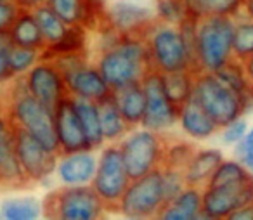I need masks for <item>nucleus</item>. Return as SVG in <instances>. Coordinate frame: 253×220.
<instances>
[{
  "mask_svg": "<svg viewBox=\"0 0 253 220\" xmlns=\"http://www.w3.org/2000/svg\"><path fill=\"white\" fill-rule=\"evenodd\" d=\"M4 101L11 118L19 127L26 129L52 153L59 154V139L56 132L54 111L35 99L26 88L25 75H18L11 80V87L4 94Z\"/></svg>",
  "mask_w": 253,
  "mask_h": 220,
  "instance_id": "nucleus-1",
  "label": "nucleus"
},
{
  "mask_svg": "<svg viewBox=\"0 0 253 220\" xmlns=\"http://www.w3.org/2000/svg\"><path fill=\"white\" fill-rule=\"evenodd\" d=\"M142 87L146 92V113L141 125L153 132H167L179 122L180 108L167 95L163 75L151 70L142 78Z\"/></svg>",
  "mask_w": 253,
  "mask_h": 220,
  "instance_id": "nucleus-10",
  "label": "nucleus"
},
{
  "mask_svg": "<svg viewBox=\"0 0 253 220\" xmlns=\"http://www.w3.org/2000/svg\"><path fill=\"white\" fill-rule=\"evenodd\" d=\"M130 184L120 146H109L102 151L97 161V170L92 178V187L106 206V212H118L120 203Z\"/></svg>",
  "mask_w": 253,
  "mask_h": 220,
  "instance_id": "nucleus-7",
  "label": "nucleus"
},
{
  "mask_svg": "<svg viewBox=\"0 0 253 220\" xmlns=\"http://www.w3.org/2000/svg\"><path fill=\"white\" fill-rule=\"evenodd\" d=\"M73 97V95H71ZM75 109L78 113V118H80L82 129L87 137V142L90 146V149H97L104 142V135H102V127H101V118H99V109L97 104L94 101H88V99H80L73 97Z\"/></svg>",
  "mask_w": 253,
  "mask_h": 220,
  "instance_id": "nucleus-27",
  "label": "nucleus"
},
{
  "mask_svg": "<svg viewBox=\"0 0 253 220\" xmlns=\"http://www.w3.org/2000/svg\"><path fill=\"white\" fill-rule=\"evenodd\" d=\"M179 123L184 133H187L194 140H207L220 130L215 120L201 108V104L194 97L180 106Z\"/></svg>",
  "mask_w": 253,
  "mask_h": 220,
  "instance_id": "nucleus-19",
  "label": "nucleus"
},
{
  "mask_svg": "<svg viewBox=\"0 0 253 220\" xmlns=\"http://www.w3.org/2000/svg\"><path fill=\"white\" fill-rule=\"evenodd\" d=\"M165 144L162 132H153L148 129L137 130L122 140L120 149L130 180H135L156 168H162Z\"/></svg>",
  "mask_w": 253,
  "mask_h": 220,
  "instance_id": "nucleus-8",
  "label": "nucleus"
},
{
  "mask_svg": "<svg viewBox=\"0 0 253 220\" xmlns=\"http://www.w3.org/2000/svg\"><path fill=\"white\" fill-rule=\"evenodd\" d=\"M32 11H33V14H35V19H37V23H39L40 32H42L47 45L57 42V40L66 33L68 25L52 11V7H50L49 4L39 5V7L32 9Z\"/></svg>",
  "mask_w": 253,
  "mask_h": 220,
  "instance_id": "nucleus-31",
  "label": "nucleus"
},
{
  "mask_svg": "<svg viewBox=\"0 0 253 220\" xmlns=\"http://www.w3.org/2000/svg\"><path fill=\"white\" fill-rule=\"evenodd\" d=\"M158 16L153 14L149 7H144L135 2H115L106 9V21L123 37H135L146 39L153 23Z\"/></svg>",
  "mask_w": 253,
  "mask_h": 220,
  "instance_id": "nucleus-15",
  "label": "nucleus"
},
{
  "mask_svg": "<svg viewBox=\"0 0 253 220\" xmlns=\"http://www.w3.org/2000/svg\"><path fill=\"white\" fill-rule=\"evenodd\" d=\"M42 57V50L39 49H32V47H23V45H16L11 50V68L14 77L18 75H25L39 63V59Z\"/></svg>",
  "mask_w": 253,
  "mask_h": 220,
  "instance_id": "nucleus-36",
  "label": "nucleus"
},
{
  "mask_svg": "<svg viewBox=\"0 0 253 220\" xmlns=\"http://www.w3.org/2000/svg\"><path fill=\"white\" fill-rule=\"evenodd\" d=\"M19 11H21V7L16 2H0V32L11 30Z\"/></svg>",
  "mask_w": 253,
  "mask_h": 220,
  "instance_id": "nucleus-42",
  "label": "nucleus"
},
{
  "mask_svg": "<svg viewBox=\"0 0 253 220\" xmlns=\"http://www.w3.org/2000/svg\"><path fill=\"white\" fill-rule=\"evenodd\" d=\"M156 16L160 21L179 26L189 16L184 0H156Z\"/></svg>",
  "mask_w": 253,
  "mask_h": 220,
  "instance_id": "nucleus-37",
  "label": "nucleus"
},
{
  "mask_svg": "<svg viewBox=\"0 0 253 220\" xmlns=\"http://www.w3.org/2000/svg\"><path fill=\"white\" fill-rule=\"evenodd\" d=\"M113 94H115L122 116L128 123V127L141 125L146 113V92L142 82H135L123 88H118V90H113Z\"/></svg>",
  "mask_w": 253,
  "mask_h": 220,
  "instance_id": "nucleus-22",
  "label": "nucleus"
},
{
  "mask_svg": "<svg viewBox=\"0 0 253 220\" xmlns=\"http://www.w3.org/2000/svg\"><path fill=\"white\" fill-rule=\"evenodd\" d=\"M227 220H253V203H248V205L232 212Z\"/></svg>",
  "mask_w": 253,
  "mask_h": 220,
  "instance_id": "nucleus-43",
  "label": "nucleus"
},
{
  "mask_svg": "<svg viewBox=\"0 0 253 220\" xmlns=\"http://www.w3.org/2000/svg\"><path fill=\"white\" fill-rule=\"evenodd\" d=\"M32 182L23 172L16 153V127L0 95V185L7 189L28 187Z\"/></svg>",
  "mask_w": 253,
  "mask_h": 220,
  "instance_id": "nucleus-13",
  "label": "nucleus"
},
{
  "mask_svg": "<svg viewBox=\"0 0 253 220\" xmlns=\"http://www.w3.org/2000/svg\"><path fill=\"white\" fill-rule=\"evenodd\" d=\"M224 160V154L220 149L215 147H207V149H196L194 156L191 158L189 165L184 170L187 185H196V187H205L217 170V167Z\"/></svg>",
  "mask_w": 253,
  "mask_h": 220,
  "instance_id": "nucleus-21",
  "label": "nucleus"
},
{
  "mask_svg": "<svg viewBox=\"0 0 253 220\" xmlns=\"http://www.w3.org/2000/svg\"><path fill=\"white\" fill-rule=\"evenodd\" d=\"M248 203H253V177L224 185H205L201 219L227 220L232 212Z\"/></svg>",
  "mask_w": 253,
  "mask_h": 220,
  "instance_id": "nucleus-11",
  "label": "nucleus"
},
{
  "mask_svg": "<svg viewBox=\"0 0 253 220\" xmlns=\"http://www.w3.org/2000/svg\"><path fill=\"white\" fill-rule=\"evenodd\" d=\"M215 75H217L222 84H225L232 92H236L243 99V102L246 106V111H250L253 108V85L250 82L248 75H246L243 61L232 57L220 70L215 71Z\"/></svg>",
  "mask_w": 253,
  "mask_h": 220,
  "instance_id": "nucleus-23",
  "label": "nucleus"
},
{
  "mask_svg": "<svg viewBox=\"0 0 253 220\" xmlns=\"http://www.w3.org/2000/svg\"><path fill=\"white\" fill-rule=\"evenodd\" d=\"M189 16L196 19L208 16H232L238 18L243 0H184Z\"/></svg>",
  "mask_w": 253,
  "mask_h": 220,
  "instance_id": "nucleus-28",
  "label": "nucleus"
},
{
  "mask_svg": "<svg viewBox=\"0 0 253 220\" xmlns=\"http://www.w3.org/2000/svg\"><path fill=\"white\" fill-rule=\"evenodd\" d=\"M14 47L9 30L0 32V84H7L14 78L11 68V50Z\"/></svg>",
  "mask_w": 253,
  "mask_h": 220,
  "instance_id": "nucleus-39",
  "label": "nucleus"
},
{
  "mask_svg": "<svg viewBox=\"0 0 253 220\" xmlns=\"http://www.w3.org/2000/svg\"><path fill=\"white\" fill-rule=\"evenodd\" d=\"M64 82H66L70 95L80 99H88V101L94 102L106 97L111 92V88H109V85L102 78L97 66L94 68L88 63L64 75Z\"/></svg>",
  "mask_w": 253,
  "mask_h": 220,
  "instance_id": "nucleus-17",
  "label": "nucleus"
},
{
  "mask_svg": "<svg viewBox=\"0 0 253 220\" xmlns=\"http://www.w3.org/2000/svg\"><path fill=\"white\" fill-rule=\"evenodd\" d=\"M232 54L236 59L245 61L253 54V19L238 16L232 37Z\"/></svg>",
  "mask_w": 253,
  "mask_h": 220,
  "instance_id": "nucleus-32",
  "label": "nucleus"
},
{
  "mask_svg": "<svg viewBox=\"0 0 253 220\" xmlns=\"http://www.w3.org/2000/svg\"><path fill=\"white\" fill-rule=\"evenodd\" d=\"M222 142L227 146H236L238 142H241L245 139L246 132H248V122L243 116L232 120L231 123L222 127Z\"/></svg>",
  "mask_w": 253,
  "mask_h": 220,
  "instance_id": "nucleus-40",
  "label": "nucleus"
},
{
  "mask_svg": "<svg viewBox=\"0 0 253 220\" xmlns=\"http://www.w3.org/2000/svg\"><path fill=\"white\" fill-rule=\"evenodd\" d=\"M14 127H16V153H18V160L23 172H25V175L28 177V180L32 184L43 182L56 170L57 156L59 154L49 151L37 137H33L28 130L19 127L16 122Z\"/></svg>",
  "mask_w": 253,
  "mask_h": 220,
  "instance_id": "nucleus-12",
  "label": "nucleus"
},
{
  "mask_svg": "<svg viewBox=\"0 0 253 220\" xmlns=\"http://www.w3.org/2000/svg\"><path fill=\"white\" fill-rule=\"evenodd\" d=\"M243 64H245L246 75H248L250 82H252V85H253V54L248 57V59H245V61H243Z\"/></svg>",
  "mask_w": 253,
  "mask_h": 220,
  "instance_id": "nucleus-46",
  "label": "nucleus"
},
{
  "mask_svg": "<svg viewBox=\"0 0 253 220\" xmlns=\"http://www.w3.org/2000/svg\"><path fill=\"white\" fill-rule=\"evenodd\" d=\"M163 203V172L162 168H156L130 180L120 203V213L128 219H151L158 215Z\"/></svg>",
  "mask_w": 253,
  "mask_h": 220,
  "instance_id": "nucleus-9",
  "label": "nucleus"
},
{
  "mask_svg": "<svg viewBox=\"0 0 253 220\" xmlns=\"http://www.w3.org/2000/svg\"><path fill=\"white\" fill-rule=\"evenodd\" d=\"M87 32L82 25L68 26L66 33L57 42L49 44L42 50L40 59H50L56 56H70V54H85L87 52Z\"/></svg>",
  "mask_w": 253,
  "mask_h": 220,
  "instance_id": "nucleus-26",
  "label": "nucleus"
},
{
  "mask_svg": "<svg viewBox=\"0 0 253 220\" xmlns=\"http://www.w3.org/2000/svg\"><path fill=\"white\" fill-rule=\"evenodd\" d=\"M106 206L92 185H61L50 191L42 201V215L59 220L101 219Z\"/></svg>",
  "mask_w": 253,
  "mask_h": 220,
  "instance_id": "nucleus-4",
  "label": "nucleus"
},
{
  "mask_svg": "<svg viewBox=\"0 0 253 220\" xmlns=\"http://www.w3.org/2000/svg\"><path fill=\"white\" fill-rule=\"evenodd\" d=\"M163 75V85H165V92L169 99L175 106H182L193 97L194 92V77L191 70L184 71H173V73H162Z\"/></svg>",
  "mask_w": 253,
  "mask_h": 220,
  "instance_id": "nucleus-29",
  "label": "nucleus"
},
{
  "mask_svg": "<svg viewBox=\"0 0 253 220\" xmlns=\"http://www.w3.org/2000/svg\"><path fill=\"white\" fill-rule=\"evenodd\" d=\"M196 153V147L186 140H175L172 144H165L162 168H175V170H186L191 158Z\"/></svg>",
  "mask_w": 253,
  "mask_h": 220,
  "instance_id": "nucleus-34",
  "label": "nucleus"
},
{
  "mask_svg": "<svg viewBox=\"0 0 253 220\" xmlns=\"http://www.w3.org/2000/svg\"><path fill=\"white\" fill-rule=\"evenodd\" d=\"M239 16H245V18L253 19V0H243Z\"/></svg>",
  "mask_w": 253,
  "mask_h": 220,
  "instance_id": "nucleus-45",
  "label": "nucleus"
},
{
  "mask_svg": "<svg viewBox=\"0 0 253 220\" xmlns=\"http://www.w3.org/2000/svg\"><path fill=\"white\" fill-rule=\"evenodd\" d=\"M236 156L238 160L253 174V127L248 129L245 139L236 144Z\"/></svg>",
  "mask_w": 253,
  "mask_h": 220,
  "instance_id": "nucleus-41",
  "label": "nucleus"
},
{
  "mask_svg": "<svg viewBox=\"0 0 253 220\" xmlns=\"http://www.w3.org/2000/svg\"><path fill=\"white\" fill-rule=\"evenodd\" d=\"M163 172V196H165V203L172 201L173 198L180 194L184 189L187 187L186 177H184L182 170H175V168H162ZM163 203V205H165Z\"/></svg>",
  "mask_w": 253,
  "mask_h": 220,
  "instance_id": "nucleus-38",
  "label": "nucleus"
},
{
  "mask_svg": "<svg viewBox=\"0 0 253 220\" xmlns=\"http://www.w3.org/2000/svg\"><path fill=\"white\" fill-rule=\"evenodd\" d=\"M12 37V42L16 45L23 47H32V49L43 50L47 47V42L43 39L42 32H40V26L35 19L32 9H23L19 11L18 18H16L14 25L9 30Z\"/></svg>",
  "mask_w": 253,
  "mask_h": 220,
  "instance_id": "nucleus-25",
  "label": "nucleus"
},
{
  "mask_svg": "<svg viewBox=\"0 0 253 220\" xmlns=\"http://www.w3.org/2000/svg\"><path fill=\"white\" fill-rule=\"evenodd\" d=\"M253 174L239 160H222L207 185H224L252 178Z\"/></svg>",
  "mask_w": 253,
  "mask_h": 220,
  "instance_id": "nucleus-33",
  "label": "nucleus"
},
{
  "mask_svg": "<svg viewBox=\"0 0 253 220\" xmlns=\"http://www.w3.org/2000/svg\"><path fill=\"white\" fill-rule=\"evenodd\" d=\"M0 2H16V0H0Z\"/></svg>",
  "mask_w": 253,
  "mask_h": 220,
  "instance_id": "nucleus-47",
  "label": "nucleus"
},
{
  "mask_svg": "<svg viewBox=\"0 0 253 220\" xmlns=\"http://www.w3.org/2000/svg\"><path fill=\"white\" fill-rule=\"evenodd\" d=\"M97 170V161L90 151L63 154V160L57 165V175L61 182L68 185L90 184Z\"/></svg>",
  "mask_w": 253,
  "mask_h": 220,
  "instance_id": "nucleus-20",
  "label": "nucleus"
},
{
  "mask_svg": "<svg viewBox=\"0 0 253 220\" xmlns=\"http://www.w3.org/2000/svg\"><path fill=\"white\" fill-rule=\"evenodd\" d=\"M47 2H49V0H16V4L23 9H35V7H39V5L47 4Z\"/></svg>",
  "mask_w": 253,
  "mask_h": 220,
  "instance_id": "nucleus-44",
  "label": "nucleus"
},
{
  "mask_svg": "<svg viewBox=\"0 0 253 220\" xmlns=\"http://www.w3.org/2000/svg\"><path fill=\"white\" fill-rule=\"evenodd\" d=\"M97 109H99V118H101V127H102V135L104 140H120L123 139L126 132H128V123L125 122V118L122 116V111L118 108V102L115 99L113 90L109 92L106 97L99 99L97 102Z\"/></svg>",
  "mask_w": 253,
  "mask_h": 220,
  "instance_id": "nucleus-24",
  "label": "nucleus"
},
{
  "mask_svg": "<svg viewBox=\"0 0 253 220\" xmlns=\"http://www.w3.org/2000/svg\"><path fill=\"white\" fill-rule=\"evenodd\" d=\"M193 97L220 129L248 113L243 99L225 84H222L215 73H207V71L196 73Z\"/></svg>",
  "mask_w": 253,
  "mask_h": 220,
  "instance_id": "nucleus-6",
  "label": "nucleus"
},
{
  "mask_svg": "<svg viewBox=\"0 0 253 220\" xmlns=\"http://www.w3.org/2000/svg\"><path fill=\"white\" fill-rule=\"evenodd\" d=\"M203 213V187L187 185L177 198L160 208L156 219L162 220H198Z\"/></svg>",
  "mask_w": 253,
  "mask_h": 220,
  "instance_id": "nucleus-18",
  "label": "nucleus"
},
{
  "mask_svg": "<svg viewBox=\"0 0 253 220\" xmlns=\"http://www.w3.org/2000/svg\"><path fill=\"white\" fill-rule=\"evenodd\" d=\"M54 122H56L61 156L70 153H78V151H92L84 133V129H82L78 113L75 109L73 97L70 94L54 109Z\"/></svg>",
  "mask_w": 253,
  "mask_h": 220,
  "instance_id": "nucleus-16",
  "label": "nucleus"
},
{
  "mask_svg": "<svg viewBox=\"0 0 253 220\" xmlns=\"http://www.w3.org/2000/svg\"><path fill=\"white\" fill-rule=\"evenodd\" d=\"M144 40L148 45L149 64L153 71L158 73H173L184 70L193 71V61L187 52L179 26L156 19Z\"/></svg>",
  "mask_w": 253,
  "mask_h": 220,
  "instance_id": "nucleus-5",
  "label": "nucleus"
},
{
  "mask_svg": "<svg viewBox=\"0 0 253 220\" xmlns=\"http://www.w3.org/2000/svg\"><path fill=\"white\" fill-rule=\"evenodd\" d=\"M234 25L236 18L232 16H208L198 19L196 73H215L234 57Z\"/></svg>",
  "mask_w": 253,
  "mask_h": 220,
  "instance_id": "nucleus-3",
  "label": "nucleus"
},
{
  "mask_svg": "<svg viewBox=\"0 0 253 220\" xmlns=\"http://www.w3.org/2000/svg\"><path fill=\"white\" fill-rule=\"evenodd\" d=\"M25 82L30 94L45 104L50 111H54L57 104L70 94L63 73L47 59H40V63H37L25 75Z\"/></svg>",
  "mask_w": 253,
  "mask_h": 220,
  "instance_id": "nucleus-14",
  "label": "nucleus"
},
{
  "mask_svg": "<svg viewBox=\"0 0 253 220\" xmlns=\"http://www.w3.org/2000/svg\"><path fill=\"white\" fill-rule=\"evenodd\" d=\"M47 4L68 26L84 23L87 0H49Z\"/></svg>",
  "mask_w": 253,
  "mask_h": 220,
  "instance_id": "nucleus-35",
  "label": "nucleus"
},
{
  "mask_svg": "<svg viewBox=\"0 0 253 220\" xmlns=\"http://www.w3.org/2000/svg\"><path fill=\"white\" fill-rule=\"evenodd\" d=\"M97 70L111 90L142 82L151 71L149 52L144 39L122 37L118 44L102 50L97 61Z\"/></svg>",
  "mask_w": 253,
  "mask_h": 220,
  "instance_id": "nucleus-2",
  "label": "nucleus"
},
{
  "mask_svg": "<svg viewBox=\"0 0 253 220\" xmlns=\"http://www.w3.org/2000/svg\"><path fill=\"white\" fill-rule=\"evenodd\" d=\"M0 213L7 220H33L42 215V203L35 198H11L0 203Z\"/></svg>",
  "mask_w": 253,
  "mask_h": 220,
  "instance_id": "nucleus-30",
  "label": "nucleus"
}]
</instances>
